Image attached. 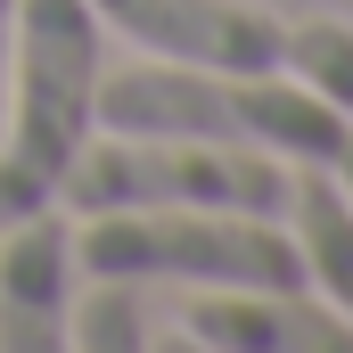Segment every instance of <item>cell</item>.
<instances>
[{
    "instance_id": "cell-9",
    "label": "cell",
    "mask_w": 353,
    "mask_h": 353,
    "mask_svg": "<svg viewBox=\"0 0 353 353\" xmlns=\"http://www.w3.org/2000/svg\"><path fill=\"white\" fill-rule=\"evenodd\" d=\"M279 66H288L296 83H312L353 123V17H288Z\"/></svg>"
},
{
    "instance_id": "cell-6",
    "label": "cell",
    "mask_w": 353,
    "mask_h": 353,
    "mask_svg": "<svg viewBox=\"0 0 353 353\" xmlns=\"http://www.w3.org/2000/svg\"><path fill=\"white\" fill-rule=\"evenodd\" d=\"M173 329L205 353H353V321L304 288H197Z\"/></svg>"
},
{
    "instance_id": "cell-8",
    "label": "cell",
    "mask_w": 353,
    "mask_h": 353,
    "mask_svg": "<svg viewBox=\"0 0 353 353\" xmlns=\"http://www.w3.org/2000/svg\"><path fill=\"white\" fill-rule=\"evenodd\" d=\"M83 296H66V345L74 353H140L148 329V279L132 271H74Z\"/></svg>"
},
{
    "instance_id": "cell-7",
    "label": "cell",
    "mask_w": 353,
    "mask_h": 353,
    "mask_svg": "<svg viewBox=\"0 0 353 353\" xmlns=\"http://www.w3.org/2000/svg\"><path fill=\"white\" fill-rule=\"evenodd\" d=\"M288 239L304 255V279L321 288V304H337L353 321V197L329 165H296L288 173Z\"/></svg>"
},
{
    "instance_id": "cell-1",
    "label": "cell",
    "mask_w": 353,
    "mask_h": 353,
    "mask_svg": "<svg viewBox=\"0 0 353 353\" xmlns=\"http://www.w3.org/2000/svg\"><path fill=\"white\" fill-rule=\"evenodd\" d=\"M90 115L107 132H181V140H239L271 148L288 165H329L353 140V123L296 83L288 66H189V58H132V66H99Z\"/></svg>"
},
{
    "instance_id": "cell-2",
    "label": "cell",
    "mask_w": 353,
    "mask_h": 353,
    "mask_svg": "<svg viewBox=\"0 0 353 353\" xmlns=\"http://www.w3.org/2000/svg\"><path fill=\"white\" fill-rule=\"evenodd\" d=\"M107 25L90 0H17L8 33V83H0V222L58 205V181L90 140V99H99V58Z\"/></svg>"
},
{
    "instance_id": "cell-4",
    "label": "cell",
    "mask_w": 353,
    "mask_h": 353,
    "mask_svg": "<svg viewBox=\"0 0 353 353\" xmlns=\"http://www.w3.org/2000/svg\"><path fill=\"white\" fill-rule=\"evenodd\" d=\"M107 33H123L148 58H189V66H279L288 17L263 0H90Z\"/></svg>"
},
{
    "instance_id": "cell-11",
    "label": "cell",
    "mask_w": 353,
    "mask_h": 353,
    "mask_svg": "<svg viewBox=\"0 0 353 353\" xmlns=\"http://www.w3.org/2000/svg\"><path fill=\"white\" fill-rule=\"evenodd\" d=\"M329 173L345 181V197H353V140H345V148H337V157H329Z\"/></svg>"
},
{
    "instance_id": "cell-10",
    "label": "cell",
    "mask_w": 353,
    "mask_h": 353,
    "mask_svg": "<svg viewBox=\"0 0 353 353\" xmlns=\"http://www.w3.org/2000/svg\"><path fill=\"white\" fill-rule=\"evenodd\" d=\"M8 33H17V0H0V83H8Z\"/></svg>"
},
{
    "instance_id": "cell-3",
    "label": "cell",
    "mask_w": 353,
    "mask_h": 353,
    "mask_svg": "<svg viewBox=\"0 0 353 353\" xmlns=\"http://www.w3.org/2000/svg\"><path fill=\"white\" fill-rule=\"evenodd\" d=\"M288 157L239 148V140H181V132H107L90 123L74 165L58 181L66 214H115V205H222V214H288Z\"/></svg>"
},
{
    "instance_id": "cell-5",
    "label": "cell",
    "mask_w": 353,
    "mask_h": 353,
    "mask_svg": "<svg viewBox=\"0 0 353 353\" xmlns=\"http://www.w3.org/2000/svg\"><path fill=\"white\" fill-rule=\"evenodd\" d=\"M66 296H74L66 205L0 222V353H66Z\"/></svg>"
}]
</instances>
